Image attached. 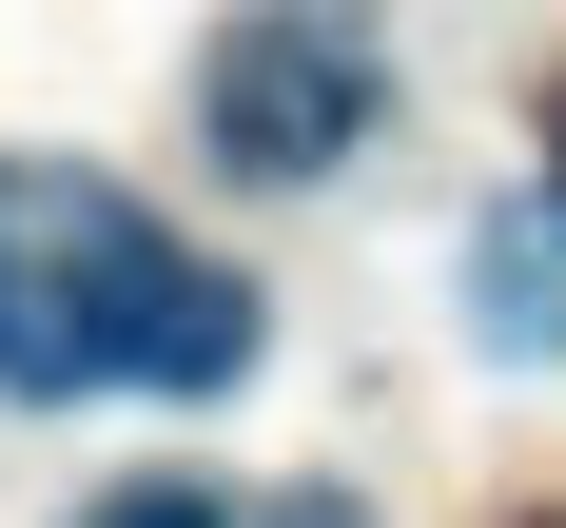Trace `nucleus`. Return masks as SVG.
I'll return each mask as SVG.
<instances>
[{"label": "nucleus", "mask_w": 566, "mask_h": 528, "mask_svg": "<svg viewBox=\"0 0 566 528\" xmlns=\"http://www.w3.org/2000/svg\"><path fill=\"white\" fill-rule=\"evenodd\" d=\"M254 293L78 157H0V392H234Z\"/></svg>", "instance_id": "1"}, {"label": "nucleus", "mask_w": 566, "mask_h": 528, "mask_svg": "<svg viewBox=\"0 0 566 528\" xmlns=\"http://www.w3.org/2000/svg\"><path fill=\"white\" fill-rule=\"evenodd\" d=\"M352 137H371V40L333 0H254L216 40V157L234 176H333Z\"/></svg>", "instance_id": "2"}, {"label": "nucleus", "mask_w": 566, "mask_h": 528, "mask_svg": "<svg viewBox=\"0 0 566 528\" xmlns=\"http://www.w3.org/2000/svg\"><path fill=\"white\" fill-rule=\"evenodd\" d=\"M98 528H216V489H117Z\"/></svg>", "instance_id": "3"}, {"label": "nucleus", "mask_w": 566, "mask_h": 528, "mask_svg": "<svg viewBox=\"0 0 566 528\" xmlns=\"http://www.w3.org/2000/svg\"><path fill=\"white\" fill-rule=\"evenodd\" d=\"M293 528H352V509H293Z\"/></svg>", "instance_id": "4"}]
</instances>
